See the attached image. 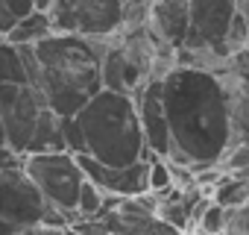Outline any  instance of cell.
Instances as JSON below:
<instances>
[{"mask_svg":"<svg viewBox=\"0 0 249 235\" xmlns=\"http://www.w3.org/2000/svg\"><path fill=\"white\" fill-rule=\"evenodd\" d=\"M161 106L170 133L167 162L188 165L194 174L220 165L229 150V94L223 77L176 65L161 79Z\"/></svg>","mask_w":249,"mask_h":235,"instance_id":"cell-1","label":"cell"},{"mask_svg":"<svg viewBox=\"0 0 249 235\" xmlns=\"http://www.w3.org/2000/svg\"><path fill=\"white\" fill-rule=\"evenodd\" d=\"M108 39H82L53 33L33 47H18L24 59L27 85L41 94L47 109L59 118H73L100 88V59Z\"/></svg>","mask_w":249,"mask_h":235,"instance_id":"cell-2","label":"cell"},{"mask_svg":"<svg viewBox=\"0 0 249 235\" xmlns=\"http://www.w3.org/2000/svg\"><path fill=\"white\" fill-rule=\"evenodd\" d=\"M73 118L85 138V156L97 159L100 165L123 168L150 153L144 147L132 94L100 88Z\"/></svg>","mask_w":249,"mask_h":235,"instance_id":"cell-3","label":"cell"},{"mask_svg":"<svg viewBox=\"0 0 249 235\" xmlns=\"http://www.w3.org/2000/svg\"><path fill=\"white\" fill-rule=\"evenodd\" d=\"M21 171L38 188V194L44 197L47 206H53V209H59L71 217V226L79 220L76 217V197H79V188H82L85 176H82V171H79V165L71 153L24 156Z\"/></svg>","mask_w":249,"mask_h":235,"instance_id":"cell-4","label":"cell"},{"mask_svg":"<svg viewBox=\"0 0 249 235\" xmlns=\"http://www.w3.org/2000/svg\"><path fill=\"white\" fill-rule=\"evenodd\" d=\"M53 33L111 39L123 27V0H53L47 6Z\"/></svg>","mask_w":249,"mask_h":235,"instance_id":"cell-5","label":"cell"},{"mask_svg":"<svg viewBox=\"0 0 249 235\" xmlns=\"http://www.w3.org/2000/svg\"><path fill=\"white\" fill-rule=\"evenodd\" d=\"M44 109H47V103L27 82L0 85V124H3L6 147L12 153H18V156L27 153V144L36 133V124Z\"/></svg>","mask_w":249,"mask_h":235,"instance_id":"cell-6","label":"cell"},{"mask_svg":"<svg viewBox=\"0 0 249 235\" xmlns=\"http://www.w3.org/2000/svg\"><path fill=\"white\" fill-rule=\"evenodd\" d=\"M44 197L21 168L0 171V235H24L44 215Z\"/></svg>","mask_w":249,"mask_h":235,"instance_id":"cell-7","label":"cell"},{"mask_svg":"<svg viewBox=\"0 0 249 235\" xmlns=\"http://www.w3.org/2000/svg\"><path fill=\"white\" fill-rule=\"evenodd\" d=\"M237 12V0H188V36L185 50H208L220 59H229L226 33Z\"/></svg>","mask_w":249,"mask_h":235,"instance_id":"cell-8","label":"cell"},{"mask_svg":"<svg viewBox=\"0 0 249 235\" xmlns=\"http://www.w3.org/2000/svg\"><path fill=\"white\" fill-rule=\"evenodd\" d=\"M150 156H153V153H147L144 159H138V162H132V165H123V168L100 165L97 159H91V156H85V153H79V156H73V159H76L82 176H85L91 185H97L106 197H117V200H120V197H138V194L150 191V188H147Z\"/></svg>","mask_w":249,"mask_h":235,"instance_id":"cell-9","label":"cell"},{"mask_svg":"<svg viewBox=\"0 0 249 235\" xmlns=\"http://www.w3.org/2000/svg\"><path fill=\"white\" fill-rule=\"evenodd\" d=\"M135 109H138V124L144 136V147L153 156L167 159L170 153V133H167V118L161 106V79H147L135 94Z\"/></svg>","mask_w":249,"mask_h":235,"instance_id":"cell-10","label":"cell"},{"mask_svg":"<svg viewBox=\"0 0 249 235\" xmlns=\"http://www.w3.org/2000/svg\"><path fill=\"white\" fill-rule=\"evenodd\" d=\"M150 33L156 41L182 47L188 36V0H150Z\"/></svg>","mask_w":249,"mask_h":235,"instance_id":"cell-11","label":"cell"},{"mask_svg":"<svg viewBox=\"0 0 249 235\" xmlns=\"http://www.w3.org/2000/svg\"><path fill=\"white\" fill-rule=\"evenodd\" d=\"M36 153H68V150H65V141H62L59 115H53L50 109L41 112L38 124H36V133H33V138H30L24 156H36Z\"/></svg>","mask_w":249,"mask_h":235,"instance_id":"cell-12","label":"cell"},{"mask_svg":"<svg viewBox=\"0 0 249 235\" xmlns=\"http://www.w3.org/2000/svg\"><path fill=\"white\" fill-rule=\"evenodd\" d=\"M47 36H53V24H50L47 12L36 9V12L18 18L15 27H12L3 39H6L9 44H15V47H33V44H38V41L47 39Z\"/></svg>","mask_w":249,"mask_h":235,"instance_id":"cell-13","label":"cell"},{"mask_svg":"<svg viewBox=\"0 0 249 235\" xmlns=\"http://www.w3.org/2000/svg\"><path fill=\"white\" fill-rule=\"evenodd\" d=\"M211 200L223 209L249 203V179L237 176V174H223V179L211 188Z\"/></svg>","mask_w":249,"mask_h":235,"instance_id":"cell-14","label":"cell"},{"mask_svg":"<svg viewBox=\"0 0 249 235\" xmlns=\"http://www.w3.org/2000/svg\"><path fill=\"white\" fill-rule=\"evenodd\" d=\"M6 82H27V74H24L21 50L6 39H0V85Z\"/></svg>","mask_w":249,"mask_h":235,"instance_id":"cell-15","label":"cell"},{"mask_svg":"<svg viewBox=\"0 0 249 235\" xmlns=\"http://www.w3.org/2000/svg\"><path fill=\"white\" fill-rule=\"evenodd\" d=\"M103 206H106V194H103L97 185H91V182L85 179L82 188H79V197H76V217H79V220L97 217V215L103 212Z\"/></svg>","mask_w":249,"mask_h":235,"instance_id":"cell-16","label":"cell"},{"mask_svg":"<svg viewBox=\"0 0 249 235\" xmlns=\"http://www.w3.org/2000/svg\"><path fill=\"white\" fill-rule=\"evenodd\" d=\"M147 188L153 191V194H167V191H173V179H170V165H167V159H161V156H150V171H147Z\"/></svg>","mask_w":249,"mask_h":235,"instance_id":"cell-17","label":"cell"},{"mask_svg":"<svg viewBox=\"0 0 249 235\" xmlns=\"http://www.w3.org/2000/svg\"><path fill=\"white\" fill-rule=\"evenodd\" d=\"M223 215H226V209L217 206L214 200H208V203L202 206V212H199V217H196L194 226H199L202 235H220V232H223Z\"/></svg>","mask_w":249,"mask_h":235,"instance_id":"cell-18","label":"cell"},{"mask_svg":"<svg viewBox=\"0 0 249 235\" xmlns=\"http://www.w3.org/2000/svg\"><path fill=\"white\" fill-rule=\"evenodd\" d=\"M220 235H249V203L226 209V215H223V232Z\"/></svg>","mask_w":249,"mask_h":235,"instance_id":"cell-19","label":"cell"},{"mask_svg":"<svg viewBox=\"0 0 249 235\" xmlns=\"http://www.w3.org/2000/svg\"><path fill=\"white\" fill-rule=\"evenodd\" d=\"M59 127H62L65 150H68L71 156L85 153V138H82V130H79V124H76V118H59Z\"/></svg>","mask_w":249,"mask_h":235,"instance_id":"cell-20","label":"cell"},{"mask_svg":"<svg viewBox=\"0 0 249 235\" xmlns=\"http://www.w3.org/2000/svg\"><path fill=\"white\" fill-rule=\"evenodd\" d=\"M73 229H76V235H108V229L103 226V220H100V217L76 220V223H73Z\"/></svg>","mask_w":249,"mask_h":235,"instance_id":"cell-21","label":"cell"},{"mask_svg":"<svg viewBox=\"0 0 249 235\" xmlns=\"http://www.w3.org/2000/svg\"><path fill=\"white\" fill-rule=\"evenodd\" d=\"M24 235H76L73 226H47V223H36L30 226Z\"/></svg>","mask_w":249,"mask_h":235,"instance_id":"cell-22","label":"cell"},{"mask_svg":"<svg viewBox=\"0 0 249 235\" xmlns=\"http://www.w3.org/2000/svg\"><path fill=\"white\" fill-rule=\"evenodd\" d=\"M144 235H185V232H182V229H176V226H170L167 220H161V217L156 215V217L150 220V226H147V232H144Z\"/></svg>","mask_w":249,"mask_h":235,"instance_id":"cell-23","label":"cell"},{"mask_svg":"<svg viewBox=\"0 0 249 235\" xmlns=\"http://www.w3.org/2000/svg\"><path fill=\"white\" fill-rule=\"evenodd\" d=\"M6 9H9V15L18 21V18L30 15V12H36V0H6Z\"/></svg>","mask_w":249,"mask_h":235,"instance_id":"cell-24","label":"cell"},{"mask_svg":"<svg viewBox=\"0 0 249 235\" xmlns=\"http://www.w3.org/2000/svg\"><path fill=\"white\" fill-rule=\"evenodd\" d=\"M21 162H24V156L12 153L9 147H0V171H12V168H21Z\"/></svg>","mask_w":249,"mask_h":235,"instance_id":"cell-25","label":"cell"},{"mask_svg":"<svg viewBox=\"0 0 249 235\" xmlns=\"http://www.w3.org/2000/svg\"><path fill=\"white\" fill-rule=\"evenodd\" d=\"M12 27H15V18H12L9 9H6V0H0V39H3Z\"/></svg>","mask_w":249,"mask_h":235,"instance_id":"cell-26","label":"cell"},{"mask_svg":"<svg viewBox=\"0 0 249 235\" xmlns=\"http://www.w3.org/2000/svg\"><path fill=\"white\" fill-rule=\"evenodd\" d=\"M237 12L246 18V24H249V0H237Z\"/></svg>","mask_w":249,"mask_h":235,"instance_id":"cell-27","label":"cell"},{"mask_svg":"<svg viewBox=\"0 0 249 235\" xmlns=\"http://www.w3.org/2000/svg\"><path fill=\"white\" fill-rule=\"evenodd\" d=\"M53 3V0H36V9H41V12H47V6Z\"/></svg>","mask_w":249,"mask_h":235,"instance_id":"cell-28","label":"cell"},{"mask_svg":"<svg viewBox=\"0 0 249 235\" xmlns=\"http://www.w3.org/2000/svg\"><path fill=\"white\" fill-rule=\"evenodd\" d=\"M0 147H6V138H3V124H0Z\"/></svg>","mask_w":249,"mask_h":235,"instance_id":"cell-29","label":"cell"},{"mask_svg":"<svg viewBox=\"0 0 249 235\" xmlns=\"http://www.w3.org/2000/svg\"><path fill=\"white\" fill-rule=\"evenodd\" d=\"M123 3H126V0H123Z\"/></svg>","mask_w":249,"mask_h":235,"instance_id":"cell-30","label":"cell"}]
</instances>
